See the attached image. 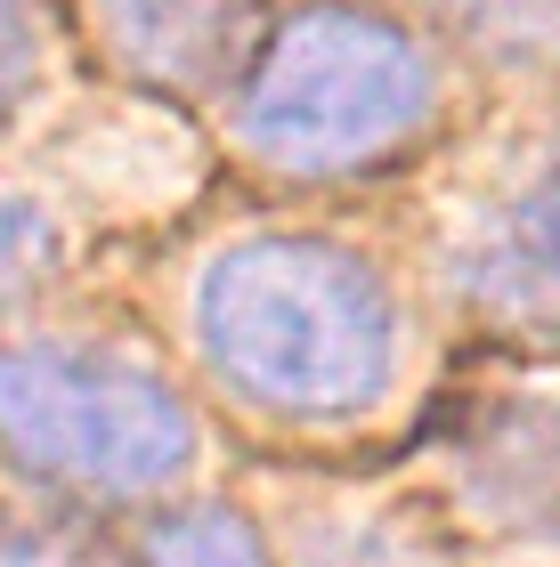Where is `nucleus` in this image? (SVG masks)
Masks as SVG:
<instances>
[{
    "label": "nucleus",
    "instance_id": "7",
    "mask_svg": "<svg viewBox=\"0 0 560 567\" xmlns=\"http://www.w3.org/2000/svg\"><path fill=\"white\" fill-rule=\"evenodd\" d=\"M0 567H131L106 535L73 511H9L0 519Z\"/></svg>",
    "mask_w": 560,
    "mask_h": 567
},
{
    "label": "nucleus",
    "instance_id": "1",
    "mask_svg": "<svg viewBox=\"0 0 560 567\" xmlns=\"http://www.w3.org/2000/svg\"><path fill=\"white\" fill-rule=\"evenodd\" d=\"M195 341L244 405L325 422L398 381V300L342 244L244 236L195 276Z\"/></svg>",
    "mask_w": 560,
    "mask_h": 567
},
{
    "label": "nucleus",
    "instance_id": "10",
    "mask_svg": "<svg viewBox=\"0 0 560 567\" xmlns=\"http://www.w3.org/2000/svg\"><path fill=\"white\" fill-rule=\"evenodd\" d=\"M58 268V227L24 195H0V292H24Z\"/></svg>",
    "mask_w": 560,
    "mask_h": 567
},
{
    "label": "nucleus",
    "instance_id": "4",
    "mask_svg": "<svg viewBox=\"0 0 560 567\" xmlns=\"http://www.w3.org/2000/svg\"><path fill=\"white\" fill-rule=\"evenodd\" d=\"M464 292L503 324H560V138L537 146L479 203L464 251Z\"/></svg>",
    "mask_w": 560,
    "mask_h": 567
},
{
    "label": "nucleus",
    "instance_id": "8",
    "mask_svg": "<svg viewBox=\"0 0 560 567\" xmlns=\"http://www.w3.org/2000/svg\"><path fill=\"white\" fill-rule=\"evenodd\" d=\"M146 567H268L261 535H252L244 511H187V519L155 527V544H146Z\"/></svg>",
    "mask_w": 560,
    "mask_h": 567
},
{
    "label": "nucleus",
    "instance_id": "9",
    "mask_svg": "<svg viewBox=\"0 0 560 567\" xmlns=\"http://www.w3.org/2000/svg\"><path fill=\"white\" fill-rule=\"evenodd\" d=\"M49 65V24H41V0H0V122H9L24 97H33Z\"/></svg>",
    "mask_w": 560,
    "mask_h": 567
},
{
    "label": "nucleus",
    "instance_id": "5",
    "mask_svg": "<svg viewBox=\"0 0 560 567\" xmlns=\"http://www.w3.org/2000/svg\"><path fill=\"white\" fill-rule=\"evenodd\" d=\"M98 49L155 90L203 97L227 73H252V0H90Z\"/></svg>",
    "mask_w": 560,
    "mask_h": 567
},
{
    "label": "nucleus",
    "instance_id": "11",
    "mask_svg": "<svg viewBox=\"0 0 560 567\" xmlns=\"http://www.w3.org/2000/svg\"><path fill=\"white\" fill-rule=\"evenodd\" d=\"M471 9L496 24H560V0H471Z\"/></svg>",
    "mask_w": 560,
    "mask_h": 567
},
{
    "label": "nucleus",
    "instance_id": "3",
    "mask_svg": "<svg viewBox=\"0 0 560 567\" xmlns=\"http://www.w3.org/2000/svg\"><path fill=\"white\" fill-rule=\"evenodd\" d=\"M0 437L24 471L90 503H146L195 462V422L163 373L90 341L0 349Z\"/></svg>",
    "mask_w": 560,
    "mask_h": 567
},
{
    "label": "nucleus",
    "instance_id": "6",
    "mask_svg": "<svg viewBox=\"0 0 560 567\" xmlns=\"http://www.w3.org/2000/svg\"><path fill=\"white\" fill-rule=\"evenodd\" d=\"M455 486L503 535H560V414L496 405L455 437Z\"/></svg>",
    "mask_w": 560,
    "mask_h": 567
},
{
    "label": "nucleus",
    "instance_id": "2",
    "mask_svg": "<svg viewBox=\"0 0 560 567\" xmlns=\"http://www.w3.org/2000/svg\"><path fill=\"white\" fill-rule=\"evenodd\" d=\"M430 114H439V58L374 9H309L276 24L236 90L244 154L293 178L390 163Z\"/></svg>",
    "mask_w": 560,
    "mask_h": 567
}]
</instances>
